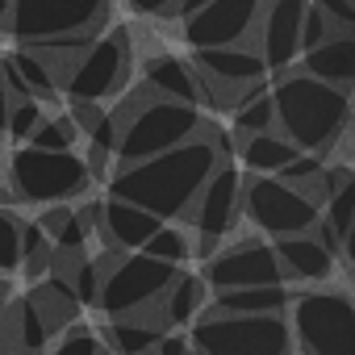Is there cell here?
Masks as SVG:
<instances>
[{
	"label": "cell",
	"mask_w": 355,
	"mask_h": 355,
	"mask_svg": "<svg viewBox=\"0 0 355 355\" xmlns=\"http://www.w3.org/2000/svg\"><path fill=\"white\" fill-rule=\"evenodd\" d=\"M272 251H276V259L284 268V280H301V284H326L334 276V268L343 263V251L330 243L322 222L313 230H305V234L276 239Z\"/></svg>",
	"instance_id": "obj_15"
},
{
	"label": "cell",
	"mask_w": 355,
	"mask_h": 355,
	"mask_svg": "<svg viewBox=\"0 0 355 355\" xmlns=\"http://www.w3.org/2000/svg\"><path fill=\"white\" fill-rule=\"evenodd\" d=\"M305 5L309 0H263L259 21L251 30L255 42H247V46H255L268 76H280L301 59V13H305Z\"/></svg>",
	"instance_id": "obj_13"
},
{
	"label": "cell",
	"mask_w": 355,
	"mask_h": 355,
	"mask_svg": "<svg viewBox=\"0 0 355 355\" xmlns=\"http://www.w3.org/2000/svg\"><path fill=\"white\" fill-rule=\"evenodd\" d=\"M30 301L38 305V313H42V322H46L51 334H55V330H67L71 318L80 313V301H76V293H71V280H67V272H59V268H51V272L42 276V284L30 293Z\"/></svg>",
	"instance_id": "obj_21"
},
{
	"label": "cell",
	"mask_w": 355,
	"mask_h": 355,
	"mask_svg": "<svg viewBox=\"0 0 355 355\" xmlns=\"http://www.w3.org/2000/svg\"><path fill=\"white\" fill-rule=\"evenodd\" d=\"M293 155H297V146L288 138H280L276 130H268V134H243V142H239V163L251 175H276Z\"/></svg>",
	"instance_id": "obj_23"
},
{
	"label": "cell",
	"mask_w": 355,
	"mask_h": 355,
	"mask_svg": "<svg viewBox=\"0 0 355 355\" xmlns=\"http://www.w3.org/2000/svg\"><path fill=\"white\" fill-rule=\"evenodd\" d=\"M67 218H71V205H42V218H38V226L55 239L63 226H67Z\"/></svg>",
	"instance_id": "obj_36"
},
{
	"label": "cell",
	"mask_w": 355,
	"mask_h": 355,
	"mask_svg": "<svg viewBox=\"0 0 355 355\" xmlns=\"http://www.w3.org/2000/svg\"><path fill=\"white\" fill-rule=\"evenodd\" d=\"M109 355H150L163 326L150 313H130V318H109L105 330H96Z\"/></svg>",
	"instance_id": "obj_20"
},
{
	"label": "cell",
	"mask_w": 355,
	"mask_h": 355,
	"mask_svg": "<svg viewBox=\"0 0 355 355\" xmlns=\"http://www.w3.org/2000/svg\"><path fill=\"white\" fill-rule=\"evenodd\" d=\"M9 67L21 76V84L30 88V96L34 101H55V92H59V80L51 76V67L30 51V46H21V51H13L9 55Z\"/></svg>",
	"instance_id": "obj_27"
},
{
	"label": "cell",
	"mask_w": 355,
	"mask_h": 355,
	"mask_svg": "<svg viewBox=\"0 0 355 355\" xmlns=\"http://www.w3.org/2000/svg\"><path fill=\"white\" fill-rule=\"evenodd\" d=\"M175 263L150 259L142 251H113L101 259V297L96 309H105L109 318H130V313H146L155 309V301L167 293V284L175 280Z\"/></svg>",
	"instance_id": "obj_7"
},
{
	"label": "cell",
	"mask_w": 355,
	"mask_h": 355,
	"mask_svg": "<svg viewBox=\"0 0 355 355\" xmlns=\"http://www.w3.org/2000/svg\"><path fill=\"white\" fill-rule=\"evenodd\" d=\"M268 130H276V109H272V92L263 88L234 105V134L243 138V134H268Z\"/></svg>",
	"instance_id": "obj_29"
},
{
	"label": "cell",
	"mask_w": 355,
	"mask_h": 355,
	"mask_svg": "<svg viewBox=\"0 0 355 355\" xmlns=\"http://www.w3.org/2000/svg\"><path fill=\"white\" fill-rule=\"evenodd\" d=\"M243 218L251 222V230H259L263 239H288V234H305L318 226L322 209L293 184L276 180V175H251L243 171Z\"/></svg>",
	"instance_id": "obj_8"
},
{
	"label": "cell",
	"mask_w": 355,
	"mask_h": 355,
	"mask_svg": "<svg viewBox=\"0 0 355 355\" xmlns=\"http://www.w3.org/2000/svg\"><path fill=\"white\" fill-rule=\"evenodd\" d=\"M205 301H209V284H205L201 276L175 272V280L167 284V293L155 301V305H159V326H163V330H167V326H193L197 313L205 309Z\"/></svg>",
	"instance_id": "obj_19"
},
{
	"label": "cell",
	"mask_w": 355,
	"mask_h": 355,
	"mask_svg": "<svg viewBox=\"0 0 355 355\" xmlns=\"http://www.w3.org/2000/svg\"><path fill=\"white\" fill-rule=\"evenodd\" d=\"M67 280H71L76 301L88 305V309H96V297H101V259H84V255H80V259L71 263Z\"/></svg>",
	"instance_id": "obj_31"
},
{
	"label": "cell",
	"mask_w": 355,
	"mask_h": 355,
	"mask_svg": "<svg viewBox=\"0 0 355 355\" xmlns=\"http://www.w3.org/2000/svg\"><path fill=\"white\" fill-rule=\"evenodd\" d=\"M284 318L301 355H355V305L343 288L318 284L293 293Z\"/></svg>",
	"instance_id": "obj_5"
},
{
	"label": "cell",
	"mask_w": 355,
	"mask_h": 355,
	"mask_svg": "<svg viewBox=\"0 0 355 355\" xmlns=\"http://www.w3.org/2000/svg\"><path fill=\"white\" fill-rule=\"evenodd\" d=\"M109 17V0H13L5 34L38 46L63 34H96Z\"/></svg>",
	"instance_id": "obj_9"
},
{
	"label": "cell",
	"mask_w": 355,
	"mask_h": 355,
	"mask_svg": "<svg viewBox=\"0 0 355 355\" xmlns=\"http://www.w3.org/2000/svg\"><path fill=\"white\" fill-rule=\"evenodd\" d=\"M17 263H21V222L9 209H0V276L17 272Z\"/></svg>",
	"instance_id": "obj_32"
},
{
	"label": "cell",
	"mask_w": 355,
	"mask_h": 355,
	"mask_svg": "<svg viewBox=\"0 0 355 355\" xmlns=\"http://www.w3.org/2000/svg\"><path fill=\"white\" fill-rule=\"evenodd\" d=\"M150 355H193V347H189V334H167V330H163Z\"/></svg>",
	"instance_id": "obj_37"
},
{
	"label": "cell",
	"mask_w": 355,
	"mask_h": 355,
	"mask_svg": "<svg viewBox=\"0 0 355 355\" xmlns=\"http://www.w3.org/2000/svg\"><path fill=\"white\" fill-rule=\"evenodd\" d=\"M214 167H222V159L209 146V138L197 130L189 142L171 146L163 155H150L142 163H121L109 175V197L130 201V205L155 214L159 222H175L189 214L193 197L214 175Z\"/></svg>",
	"instance_id": "obj_1"
},
{
	"label": "cell",
	"mask_w": 355,
	"mask_h": 355,
	"mask_svg": "<svg viewBox=\"0 0 355 355\" xmlns=\"http://www.w3.org/2000/svg\"><path fill=\"white\" fill-rule=\"evenodd\" d=\"M117 125V142H113V163H142L150 155H163L171 146L189 142L201 130V113L197 105H180V101H159L150 96L142 84L130 92L125 109L113 113Z\"/></svg>",
	"instance_id": "obj_3"
},
{
	"label": "cell",
	"mask_w": 355,
	"mask_h": 355,
	"mask_svg": "<svg viewBox=\"0 0 355 355\" xmlns=\"http://www.w3.org/2000/svg\"><path fill=\"white\" fill-rule=\"evenodd\" d=\"M259 9H263V0H209L205 9H197L193 17H184V42L193 51L251 42Z\"/></svg>",
	"instance_id": "obj_14"
},
{
	"label": "cell",
	"mask_w": 355,
	"mask_h": 355,
	"mask_svg": "<svg viewBox=\"0 0 355 355\" xmlns=\"http://www.w3.org/2000/svg\"><path fill=\"white\" fill-rule=\"evenodd\" d=\"M293 301L288 284H251V288H226L214 293V309L222 313H284Z\"/></svg>",
	"instance_id": "obj_22"
},
{
	"label": "cell",
	"mask_w": 355,
	"mask_h": 355,
	"mask_svg": "<svg viewBox=\"0 0 355 355\" xmlns=\"http://www.w3.org/2000/svg\"><path fill=\"white\" fill-rule=\"evenodd\" d=\"M130 71H134V46H130V34L125 30H109V34H96L80 59L71 63L67 80H63V92L71 101H105V96H117L125 84H130Z\"/></svg>",
	"instance_id": "obj_10"
},
{
	"label": "cell",
	"mask_w": 355,
	"mask_h": 355,
	"mask_svg": "<svg viewBox=\"0 0 355 355\" xmlns=\"http://www.w3.org/2000/svg\"><path fill=\"white\" fill-rule=\"evenodd\" d=\"M9 105H13V96H9V88H5V76H0V134H5V117H9Z\"/></svg>",
	"instance_id": "obj_40"
},
{
	"label": "cell",
	"mask_w": 355,
	"mask_h": 355,
	"mask_svg": "<svg viewBox=\"0 0 355 355\" xmlns=\"http://www.w3.org/2000/svg\"><path fill=\"white\" fill-rule=\"evenodd\" d=\"M239 218H243V167L222 163V167H214V175L201 184V193L193 197V205L184 214V222L197 234L193 251L209 259L222 247V239L239 226Z\"/></svg>",
	"instance_id": "obj_11"
},
{
	"label": "cell",
	"mask_w": 355,
	"mask_h": 355,
	"mask_svg": "<svg viewBox=\"0 0 355 355\" xmlns=\"http://www.w3.org/2000/svg\"><path fill=\"white\" fill-rule=\"evenodd\" d=\"M272 109H276V134L288 138L305 155H330L351 125V92L330 88L305 71H280L272 76Z\"/></svg>",
	"instance_id": "obj_2"
},
{
	"label": "cell",
	"mask_w": 355,
	"mask_h": 355,
	"mask_svg": "<svg viewBox=\"0 0 355 355\" xmlns=\"http://www.w3.org/2000/svg\"><path fill=\"white\" fill-rule=\"evenodd\" d=\"M193 355H293L284 313H222L205 305L189 334Z\"/></svg>",
	"instance_id": "obj_4"
},
{
	"label": "cell",
	"mask_w": 355,
	"mask_h": 355,
	"mask_svg": "<svg viewBox=\"0 0 355 355\" xmlns=\"http://www.w3.org/2000/svg\"><path fill=\"white\" fill-rule=\"evenodd\" d=\"M163 222L155 218V214H146V209H138V205H130V201H101V234H105V247L109 251H138L155 230H159Z\"/></svg>",
	"instance_id": "obj_17"
},
{
	"label": "cell",
	"mask_w": 355,
	"mask_h": 355,
	"mask_svg": "<svg viewBox=\"0 0 355 355\" xmlns=\"http://www.w3.org/2000/svg\"><path fill=\"white\" fill-rule=\"evenodd\" d=\"M9 9H13V0H0V30H5V21H9Z\"/></svg>",
	"instance_id": "obj_41"
},
{
	"label": "cell",
	"mask_w": 355,
	"mask_h": 355,
	"mask_svg": "<svg viewBox=\"0 0 355 355\" xmlns=\"http://www.w3.org/2000/svg\"><path fill=\"white\" fill-rule=\"evenodd\" d=\"M301 71L322 80V84H330V88L351 92V84H355V34L351 30L347 34H330L326 42L301 51Z\"/></svg>",
	"instance_id": "obj_16"
},
{
	"label": "cell",
	"mask_w": 355,
	"mask_h": 355,
	"mask_svg": "<svg viewBox=\"0 0 355 355\" xmlns=\"http://www.w3.org/2000/svg\"><path fill=\"white\" fill-rule=\"evenodd\" d=\"M351 218H355V180L347 184V189H338V193H330L326 201H322V230L330 234V243L347 255V243H351Z\"/></svg>",
	"instance_id": "obj_25"
},
{
	"label": "cell",
	"mask_w": 355,
	"mask_h": 355,
	"mask_svg": "<svg viewBox=\"0 0 355 355\" xmlns=\"http://www.w3.org/2000/svg\"><path fill=\"white\" fill-rule=\"evenodd\" d=\"M142 255H150V259H163V263H189V255H193V239H189V230H180V226H159L142 247H138Z\"/></svg>",
	"instance_id": "obj_28"
},
{
	"label": "cell",
	"mask_w": 355,
	"mask_h": 355,
	"mask_svg": "<svg viewBox=\"0 0 355 355\" xmlns=\"http://www.w3.org/2000/svg\"><path fill=\"white\" fill-rule=\"evenodd\" d=\"M330 34H343V30H334L313 5H305V13H301V51H309V46H318V42H326Z\"/></svg>",
	"instance_id": "obj_35"
},
{
	"label": "cell",
	"mask_w": 355,
	"mask_h": 355,
	"mask_svg": "<svg viewBox=\"0 0 355 355\" xmlns=\"http://www.w3.org/2000/svg\"><path fill=\"white\" fill-rule=\"evenodd\" d=\"M55 355H109V351H105V343H101L96 330H88V326H71V330L63 334V343L55 347Z\"/></svg>",
	"instance_id": "obj_34"
},
{
	"label": "cell",
	"mask_w": 355,
	"mask_h": 355,
	"mask_svg": "<svg viewBox=\"0 0 355 355\" xmlns=\"http://www.w3.org/2000/svg\"><path fill=\"white\" fill-rule=\"evenodd\" d=\"M30 280H42L55 268V243L38 222H21V263H17Z\"/></svg>",
	"instance_id": "obj_26"
},
{
	"label": "cell",
	"mask_w": 355,
	"mask_h": 355,
	"mask_svg": "<svg viewBox=\"0 0 355 355\" xmlns=\"http://www.w3.org/2000/svg\"><path fill=\"white\" fill-rule=\"evenodd\" d=\"M38 121H42V105L38 101H13L9 105V117H5V134L13 138V142H30V134L38 130Z\"/></svg>",
	"instance_id": "obj_33"
},
{
	"label": "cell",
	"mask_w": 355,
	"mask_h": 355,
	"mask_svg": "<svg viewBox=\"0 0 355 355\" xmlns=\"http://www.w3.org/2000/svg\"><path fill=\"white\" fill-rule=\"evenodd\" d=\"M125 5H130L134 13H146V17H171L180 0H125Z\"/></svg>",
	"instance_id": "obj_38"
},
{
	"label": "cell",
	"mask_w": 355,
	"mask_h": 355,
	"mask_svg": "<svg viewBox=\"0 0 355 355\" xmlns=\"http://www.w3.org/2000/svg\"><path fill=\"white\" fill-rule=\"evenodd\" d=\"M142 88L159 101H180V105H201L197 92V71L193 63L175 59V55H150L142 63Z\"/></svg>",
	"instance_id": "obj_18"
},
{
	"label": "cell",
	"mask_w": 355,
	"mask_h": 355,
	"mask_svg": "<svg viewBox=\"0 0 355 355\" xmlns=\"http://www.w3.org/2000/svg\"><path fill=\"white\" fill-rule=\"evenodd\" d=\"M0 197H5V189H0Z\"/></svg>",
	"instance_id": "obj_43"
},
{
	"label": "cell",
	"mask_w": 355,
	"mask_h": 355,
	"mask_svg": "<svg viewBox=\"0 0 355 355\" xmlns=\"http://www.w3.org/2000/svg\"><path fill=\"white\" fill-rule=\"evenodd\" d=\"M5 297H9V284H5V276H0V305H5Z\"/></svg>",
	"instance_id": "obj_42"
},
{
	"label": "cell",
	"mask_w": 355,
	"mask_h": 355,
	"mask_svg": "<svg viewBox=\"0 0 355 355\" xmlns=\"http://www.w3.org/2000/svg\"><path fill=\"white\" fill-rule=\"evenodd\" d=\"M5 322H9V338H13V351L17 355H42L46 343H51V330L38 313V305L30 297H17L9 309H5Z\"/></svg>",
	"instance_id": "obj_24"
},
{
	"label": "cell",
	"mask_w": 355,
	"mask_h": 355,
	"mask_svg": "<svg viewBox=\"0 0 355 355\" xmlns=\"http://www.w3.org/2000/svg\"><path fill=\"white\" fill-rule=\"evenodd\" d=\"M92 189V171L76 150L17 146L9 159V193L21 205H67Z\"/></svg>",
	"instance_id": "obj_6"
},
{
	"label": "cell",
	"mask_w": 355,
	"mask_h": 355,
	"mask_svg": "<svg viewBox=\"0 0 355 355\" xmlns=\"http://www.w3.org/2000/svg\"><path fill=\"white\" fill-rule=\"evenodd\" d=\"M214 293L226 288H251V284H284V268L272 251V243L247 239L234 247H218L205 259V276H201Z\"/></svg>",
	"instance_id": "obj_12"
},
{
	"label": "cell",
	"mask_w": 355,
	"mask_h": 355,
	"mask_svg": "<svg viewBox=\"0 0 355 355\" xmlns=\"http://www.w3.org/2000/svg\"><path fill=\"white\" fill-rule=\"evenodd\" d=\"M205 5H209V0H180V5H175V13H171V17H180V21H184V17H193L197 9H205Z\"/></svg>",
	"instance_id": "obj_39"
},
{
	"label": "cell",
	"mask_w": 355,
	"mask_h": 355,
	"mask_svg": "<svg viewBox=\"0 0 355 355\" xmlns=\"http://www.w3.org/2000/svg\"><path fill=\"white\" fill-rule=\"evenodd\" d=\"M76 142H80V130L71 125L67 113H59V117H42L38 130L30 134V146H38V150H71Z\"/></svg>",
	"instance_id": "obj_30"
}]
</instances>
